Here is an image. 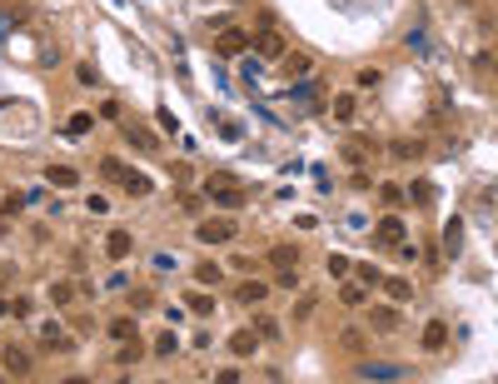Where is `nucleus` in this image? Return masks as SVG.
I'll return each mask as SVG.
<instances>
[{
	"mask_svg": "<svg viewBox=\"0 0 498 384\" xmlns=\"http://www.w3.org/2000/svg\"><path fill=\"white\" fill-rule=\"evenodd\" d=\"M204 200H209V205H225V210H240V205L249 200V190H244L230 170H214V175H204Z\"/></svg>",
	"mask_w": 498,
	"mask_h": 384,
	"instance_id": "1",
	"label": "nucleus"
},
{
	"mask_svg": "<svg viewBox=\"0 0 498 384\" xmlns=\"http://www.w3.org/2000/svg\"><path fill=\"white\" fill-rule=\"evenodd\" d=\"M199 245H230V240H240V219H230V215H214V219H199Z\"/></svg>",
	"mask_w": 498,
	"mask_h": 384,
	"instance_id": "2",
	"label": "nucleus"
},
{
	"mask_svg": "<svg viewBox=\"0 0 498 384\" xmlns=\"http://www.w3.org/2000/svg\"><path fill=\"white\" fill-rule=\"evenodd\" d=\"M35 340H40L50 354H70V350H75V335H70L60 319H40V324H35Z\"/></svg>",
	"mask_w": 498,
	"mask_h": 384,
	"instance_id": "3",
	"label": "nucleus"
},
{
	"mask_svg": "<svg viewBox=\"0 0 498 384\" xmlns=\"http://www.w3.org/2000/svg\"><path fill=\"white\" fill-rule=\"evenodd\" d=\"M249 45L259 50V60H284V55H289V40L274 30V20H264L259 35H249Z\"/></svg>",
	"mask_w": 498,
	"mask_h": 384,
	"instance_id": "4",
	"label": "nucleus"
},
{
	"mask_svg": "<svg viewBox=\"0 0 498 384\" xmlns=\"http://www.w3.org/2000/svg\"><path fill=\"white\" fill-rule=\"evenodd\" d=\"M244 50H249V30H240V25H225L214 35V55H225V60H235Z\"/></svg>",
	"mask_w": 498,
	"mask_h": 384,
	"instance_id": "5",
	"label": "nucleus"
},
{
	"mask_svg": "<svg viewBox=\"0 0 498 384\" xmlns=\"http://www.w3.org/2000/svg\"><path fill=\"white\" fill-rule=\"evenodd\" d=\"M374 240L394 250V245H404V240H409V225H404V219H399V215H384V219H379V225H374Z\"/></svg>",
	"mask_w": 498,
	"mask_h": 384,
	"instance_id": "6",
	"label": "nucleus"
},
{
	"mask_svg": "<svg viewBox=\"0 0 498 384\" xmlns=\"http://www.w3.org/2000/svg\"><path fill=\"white\" fill-rule=\"evenodd\" d=\"M120 135H125V145L140 150V155H155V150H159V140H155L145 125H135V120H120Z\"/></svg>",
	"mask_w": 498,
	"mask_h": 384,
	"instance_id": "7",
	"label": "nucleus"
},
{
	"mask_svg": "<svg viewBox=\"0 0 498 384\" xmlns=\"http://www.w3.org/2000/svg\"><path fill=\"white\" fill-rule=\"evenodd\" d=\"M0 364H6L11 379H30V354H25L20 345H6V350H0Z\"/></svg>",
	"mask_w": 498,
	"mask_h": 384,
	"instance_id": "8",
	"label": "nucleus"
},
{
	"mask_svg": "<svg viewBox=\"0 0 498 384\" xmlns=\"http://www.w3.org/2000/svg\"><path fill=\"white\" fill-rule=\"evenodd\" d=\"M280 65H284V80H309V75H314V55H304V50H289Z\"/></svg>",
	"mask_w": 498,
	"mask_h": 384,
	"instance_id": "9",
	"label": "nucleus"
},
{
	"mask_svg": "<svg viewBox=\"0 0 498 384\" xmlns=\"http://www.w3.org/2000/svg\"><path fill=\"white\" fill-rule=\"evenodd\" d=\"M369 324L379 329V335H394V329H399V305L389 300V305H374L369 309Z\"/></svg>",
	"mask_w": 498,
	"mask_h": 384,
	"instance_id": "10",
	"label": "nucleus"
},
{
	"mask_svg": "<svg viewBox=\"0 0 498 384\" xmlns=\"http://www.w3.org/2000/svg\"><path fill=\"white\" fill-rule=\"evenodd\" d=\"M45 185H55V190H75V185H80V170H75V165H45Z\"/></svg>",
	"mask_w": 498,
	"mask_h": 384,
	"instance_id": "11",
	"label": "nucleus"
},
{
	"mask_svg": "<svg viewBox=\"0 0 498 384\" xmlns=\"http://www.w3.org/2000/svg\"><path fill=\"white\" fill-rule=\"evenodd\" d=\"M419 345H424L428 354H438V350L449 345V324H444V319H428V324H424V335H419Z\"/></svg>",
	"mask_w": 498,
	"mask_h": 384,
	"instance_id": "12",
	"label": "nucleus"
},
{
	"mask_svg": "<svg viewBox=\"0 0 498 384\" xmlns=\"http://www.w3.org/2000/svg\"><path fill=\"white\" fill-rule=\"evenodd\" d=\"M130 250H135L130 230H110V235H105V255L115 260V264H120V260H130Z\"/></svg>",
	"mask_w": 498,
	"mask_h": 384,
	"instance_id": "13",
	"label": "nucleus"
},
{
	"mask_svg": "<svg viewBox=\"0 0 498 384\" xmlns=\"http://www.w3.org/2000/svg\"><path fill=\"white\" fill-rule=\"evenodd\" d=\"M379 285H384V295H389L394 305H409V300H414V285L404 280V274H384Z\"/></svg>",
	"mask_w": 498,
	"mask_h": 384,
	"instance_id": "14",
	"label": "nucleus"
},
{
	"mask_svg": "<svg viewBox=\"0 0 498 384\" xmlns=\"http://www.w3.org/2000/svg\"><path fill=\"white\" fill-rule=\"evenodd\" d=\"M235 300L240 305H264L269 300V285L264 280H244V285H235Z\"/></svg>",
	"mask_w": 498,
	"mask_h": 384,
	"instance_id": "15",
	"label": "nucleus"
},
{
	"mask_svg": "<svg viewBox=\"0 0 498 384\" xmlns=\"http://www.w3.org/2000/svg\"><path fill=\"white\" fill-rule=\"evenodd\" d=\"M259 350V335H254V329H240V335H230V354L235 359H249Z\"/></svg>",
	"mask_w": 498,
	"mask_h": 384,
	"instance_id": "16",
	"label": "nucleus"
},
{
	"mask_svg": "<svg viewBox=\"0 0 498 384\" xmlns=\"http://www.w3.org/2000/svg\"><path fill=\"white\" fill-rule=\"evenodd\" d=\"M329 115H334L339 125H349V120L359 115V100H354V95H334V100H329Z\"/></svg>",
	"mask_w": 498,
	"mask_h": 384,
	"instance_id": "17",
	"label": "nucleus"
},
{
	"mask_svg": "<svg viewBox=\"0 0 498 384\" xmlns=\"http://www.w3.org/2000/svg\"><path fill=\"white\" fill-rule=\"evenodd\" d=\"M359 379H404V369H399V364H379V359L369 364V359H364V364H359Z\"/></svg>",
	"mask_w": 498,
	"mask_h": 384,
	"instance_id": "18",
	"label": "nucleus"
},
{
	"mask_svg": "<svg viewBox=\"0 0 498 384\" xmlns=\"http://www.w3.org/2000/svg\"><path fill=\"white\" fill-rule=\"evenodd\" d=\"M120 185H125V195H135V200H145L155 185H150V175H140V170H125L120 175Z\"/></svg>",
	"mask_w": 498,
	"mask_h": 384,
	"instance_id": "19",
	"label": "nucleus"
},
{
	"mask_svg": "<svg viewBox=\"0 0 498 384\" xmlns=\"http://www.w3.org/2000/svg\"><path fill=\"white\" fill-rule=\"evenodd\" d=\"M140 354H145V345H140V335H130V340H120V350H115V364H140Z\"/></svg>",
	"mask_w": 498,
	"mask_h": 384,
	"instance_id": "20",
	"label": "nucleus"
},
{
	"mask_svg": "<svg viewBox=\"0 0 498 384\" xmlns=\"http://www.w3.org/2000/svg\"><path fill=\"white\" fill-rule=\"evenodd\" d=\"M269 264H274V269H294V264H299V245H274V250H269Z\"/></svg>",
	"mask_w": 498,
	"mask_h": 384,
	"instance_id": "21",
	"label": "nucleus"
},
{
	"mask_svg": "<svg viewBox=\"0 0 498 384\" xmlns=\"http://www.w3.org/2000/svg\"><path fill=\"white\" fill-rule=\"evenodd\" d=\"M105 329H110V340H130V335H140V324H135L130 314H115V319H110Z\"/></svg>",
	"mask_w": 498,
	"mask_h": 384,
	"instance_id": "22",
	"label": "nucleus"
},
{
	"mask_svg": "<svg viewBox=\"0 0 498 384\" xmlns=\"http://www.w3.org/2000/svg\"><path fill=\"white\" fill-rule=\"evenodd\" d=\"M389 155H394V160H424V140H394Z\"/></svg>",
	"mask_w": 498,
	"mask_h": 384,
	"instance_id": "23",
	"label": "nucleus"
},
{
	"mask_svg": "<svg viewBox=\"0 0 498 384\" xmlns=\"http://www.w3.org/2000/svg\"><path fill=\"white\" fill-rule=\"evenodd\" d=\"M95 130V115H90V110H75V115L65 120V135H90Z\"/></svg>",
	"mask_w": 498,
	"mask_h": 384,
	"instance_id": "24",
	"label": "nucleus"
},
{
	"mask_svg": "<svg viewBox=\"0 0 498 384\" xmlns=\"http://www.w3.org/2000/svg\"><path fill=\"white\" fill-rule=\"evenodd\" d=\"M459 240H464V219L454 215V219H449V225H444V250H449V255H459V250H464Z\"/></svg>",
	"mask_w": 498,
	"mask_h": 384,
	"instance_id": "25",
	"label": "nucleus"
},
{
	"mask_svg": "<svg viewBox=\"0 0 498 384\" xmlns=\"http://www.w3.org/2000/svg\"><path fill=\"white\" fill-rule=\"evenodd\" d=\"M225 280V269H219L214 260H204V264H195V285H219Z\"/></svg>",
	"mask_w": 498,
	"mask_h": 384,
	"instance_id": "26",
	"label": "nucleus"
},
{
	"mask_svg": "<svg viewBox=\"0 0 498 384\" xmlns=\"http://www.w3.org/2000/svg\"><path fill=\"white\" fill-rule=\"evenodd\" d=\"M339 305H349V309L369 305V290H364V280H359V285H344V290H339Z\"/></svg>",
	"mask_w": 498,
	"mask_h": 384,
	"instance_id": "27",
	"label": "nucleus"
},
{
	"mask_svg": "<svg viewBox=\"0 0 498 384\" xmlns=\"http://www.w3.org/2000/svg\"><path fill=\"white\" fill-rule=\"evenodd\" d=\"M175 350H180V340H175V329H164V335H155V354H159V359H170Z\"/></svg>",
	"mask_w": 498,
	"mask_h": 384,
	"instance_id": "28",
	"label": "nucleus"
},
{
	"mask_svg": "<svg viewBox=\"0 0 498 384\" xmlns=\"http://www.w3.org/2000/svg\"><path fill=\"white\" fill-rule=\"evenodd\" d=\"M185 309H190V314H214V295H199V290H195V295L185 300Z\"/></svg>",
	"mask_w": 498,
	"mask_h": 384,
	"instance_id": "29",
	"label": "nucleus"
},
{
	"mask_svg": "<svg viewBox=\"0 0 498 384\" xmlns=\"http://www.w3.org/2000/svg\"><path fill=\"white\" fill-rule=\"evenodd\" d=\"M50 305H60V309L75 305V285H65V280H60V285H50Z\"/></svg>",
	"mask_w": 498,
	"mask_h": 384,
	"instance_id": "30",
	"label": "nucleus"
},
{
	"mask_svg": "<svg viewBox=\"0 0 498 384\" xmlns=\"http://www.w3.org/2000/svg\"><path fill=\"white\" fill-rule=\"evenodd\" d=\"M339 155H344L349 165H364V155H369V145H364V140H344V150H339Z\"/></svg>",
	"mask_w": 498,
	"mask_h": 384,
	"instance_id": "31",
	"label": "nucleus"
},
{
	"mask_svg": "<svg viewBox=\"0 0 498 384\" xmlns=\"http://www.w3.org/2000/svg\"><path fill=\"white\" fill-rule=\"evenodd\" d=\"M404 195H409L414 205H428V200H433V185H428V180H414V185H409Z\"/></svg>",
	"mask_w": 498,
	"mask_h": 384,
	"instance_id": "32",
	"label": "nucleus"
},
{
	"mask_svg": "<svg viewBox=\"0 0 498 384\" xmlns=\"http://www.w3.org/2000/svg\"><path fill=\"white\" fill-rule=\"evenodd\" d=\"M254 335H259V340H274V335H280V319H269V314L254 319Z\"/></svg>",
	"mask_w": 498,
	"mask_h": 384,
	"instance_id": "33",
	"label": "nucleus"
},
{
	"mask_svg": "<svg viewBox=\"0 0 498 384\" xmlns=\"http://www.w3.org/2000/svg\"><path fill=\"white\" fill-rule=\"evenodd\" d=\"M379 200H384V205H404L409 195H404L399 185H379Z\"/></svg>",
	"mask_w": 498,
	"mask_h": 384,
	"instance_id": "34",
	"label": "nucleus"
},
{
	"mask_svg": "<svg viewBox=\"0 0 498 384\" xmlns=\"http://www.w3.org/2000/svg\"><path fill=\"white\" fill-rule=\"evenodd\" d=\"M379 80H384V70H359V75H354V85H359V90H374Z\"/></svg>",
	"mask_w": 498,
	"mask_h": 384,
	"instance_id": "35",
	"label": "nucleus"
},
{
	"mask_svg": "<svg viewBox=\"0 0 498 384\" xmlns=\"http://www.w3.org/2000/svg\"><path fill=\"white\" fill-rule=\"evenodd\" d=\"M180 210H185V215H199V210H204V190H199V195H180Z\"/></svg>",
	"mask_w": 498,
	"mask_h": 384,
	"instance_id": "36",
	"label": "nucleus"
},
{
	"mask_svg": "<svg viewBox=\"0 0 498 384\" xmlns=\"http://www.w3.org/2000/svg\"><path fill=\"white\" fill-rule=\"evenodd\" d=\"M100 170H105V175H110V180H120V175H125V165H120V160H115V155H105V160H100Z\"/></svg>",
	"mask_w": 498,
	"mask_h": 384,
	"instance_id": "37",
	"label": "nucleus"
},
{
	"mask_svg": "<svg viewBox=\"0 0 498 384\" xmlns=\"http://www.w3.org/2000/svg\"><path fill=\"white\" fill-rule=\"evenodd\" d=\"M359 280H364V285H369V290H374V285H379V280H384V274H379V264H359Z\"/></svg>",
	"mask_w": 498,
	"mask_h": 384,
	"instance_id": "38",
	"label": "nucleus"
},
{
	"mask_svg": "<svg viewBox=\"0 0 498 384\" xmlns=\"http://www.w3.org/2000/svg\"><path fill=\"white\" fill-rule=\"evenodd\" d=\"M100 115H105V120H125V110H120V100H105Z\"/></svg>",
	"mask_w": 498,
	"mask_h": 384,
	"instance_id": "39",
	"label": "nucleus"
},
{
	"mask_svg": "<svg viewBox=\"0 0 498 384\" xmlns=\"http://www.w3.org/2000/svg\"><path fill=\"white\" fill-rule=\"evenodd\" d=\"M274 285H280V290H294V285H299V274H294V269H280V280H274Z\"/></svg>",
	"mask_w": 498,
	"mask_h": 384,
	"instance_id": "40",
	"label": "nucleus"
},
{
	"mask_svg": "<svg viewBox=\"0 0 498 384\" xmlns=\"http://www.w3.org/2000/svg\"><path fill=\"white\" fill-rule=\"evenodd\" d=\"M329 274H349V260L344 255H329Z\"/></svg>",
	"mask_w": 498,
	"mask_h": 384,
	"instance_id": "41",
	"label": "nucleus"
},
{
	"mask_svg": "<svg viewBox=\"0 0 498 384\" xmlns=\"http://www.w3.org/2000/svg\"><path fill=\"white\" fill-rule=\"evenodd\" d=\"M20 205H25V195H6V205H0V215H15Z\"/></svg>",
	"mask_w": 498,
	"mask_h": 384,
	"instance_id": "42",
	"label": "nucleus"
},
{
	"mask_svg": "<svg viewBox=\"0 0 498 384\" xmlns=\"http://www.w3.org/2000/svg\"><path fill=\"white\" fill-rule=\"evenodd\" d=\"M85 210H90V215H105V210H110V200H105V195H90V205H85Z\"/></svg>",
	"mask_w": 498,
	"mask_h": 384,
	"instance_id": "43",
	"label": "nucleus"
},
{
	"mask_svg": "<svg viewBox=\"0 0 498 384\" xmlns=\"http://www.w3.org/2000/svg\"><path fill=\"white\" fill-rule=\"evenodd\" d=\"M314 305H319L314 295H309V300H299V309H294V319H309V314H314Z\"/></svg>",
	"mask_w": 498,
	"mask_h": 384,
	"instance_id": "44",
	"label": "nucleus"
},
{
	"mask_svg": "<svg viewBox=\"0 0 498 384\" xmlns=\"http://www.w3.org/2000/svg\"><path fill=\"white\" fill-rule=\"evenodd\" d=\"M493 70H498V60H493Z\"/></svg>",
	"mask_w": 498,
	"mask_h": 384,
	"instance_id": "45",
	"label": "nucleus"
}]
</instances>
